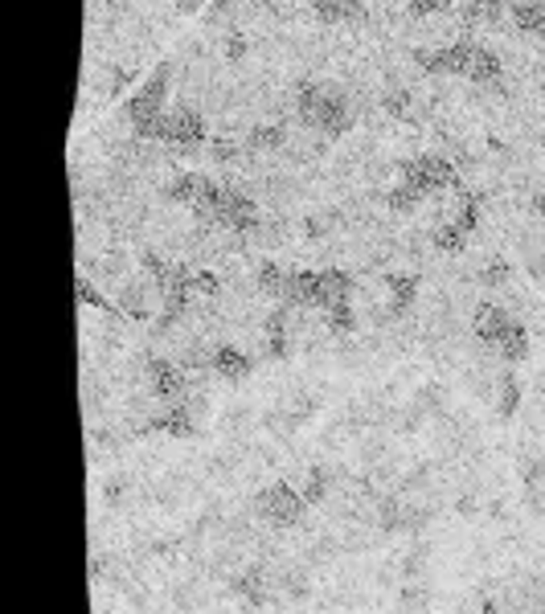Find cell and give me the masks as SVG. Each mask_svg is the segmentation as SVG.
Masks as SVG:
<instances>
[{
    "mask_svg": "<svg viewBox=\"0 0 545 614\" xmlns=\"http://www.w3.org/2000/svg\"><path fill=\"white\" fill-rule=\"evenodd\" d=\"M304 508H308L304 491L291 488V483H271V488L258 491V499H255V512L263 516L267 524H275V528H291V524H299L304 520Z\"/></svg>",
    "mask_w": 545,
    "mask_h": 614,
    "instance_id": "6da1fadb",
    "label": "cell"
},
{
    "mask_svg": "<svg viewBox=\"0 0 545 614\" xmlns=\"http://www.w3.org/2000/svg\"><path fill=\"white\" fill-rule=\"evenodd\" d=\"M214 368L222 377H230V381H242V377L250 373V357H242L238 348L226 344V348H214Z\"/></svg>",
    "mask_w": 545,
    "mask_h": 614,
    "instance_id": "7a4b0ae2",
    "label": "cell"
},
{
    "mask_svg": "<svg viewBox=\"0 0 545 614\" xmlns=\"http://www.w3.org/2000/svg\"><path fill=\"white\" fill-rule=\"evenodd\" d=\"M509 16L517 21V29H525V33H545V8H541V5H512Z\"/></svg>",
    "mask_w": 545,
    "mask_h": 614,
    "instance_id": "3957f363",
    "label": "cell"
}]
</instances>
